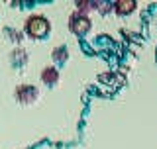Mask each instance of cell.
Masks as SVG:
<instances>
[{
    "mask_svg": "<svg viewBox=\"0 0 157 149\" xmlns=\"http://www.w3.org/2000/svg\"><path fill=\"white\" fill-rule=\"evenodd\" d=\"M53 59H55V61H65L67 59V49L65 47H55L53 49Z\"/></svg>",
    "mask_w": 157,
    "mask_h": 149,
    "instance_id": "obj_6",
    "label": "cell"
},
{
    "mask_svg": "<svg viewBox=\"0 0 157 149\" xmlns=\"http://www.w3.org/2000/svg\"><path fill=\"white\" fill-rule=\"evenodd\" d=\"M14 94H16V100H18V102L29 104V102H33V100L37 98V88L32 86V84H20Z\"/></svg>",
    "mask_w": 157,
    "mask_h": 149,
    "instance_id": "obj_3",
    "label": "cell"
},
{
    "mask_svg": "<svg viewBox=\"0 0 157 149\" xmlns=\"http://www.w3.org/2000/svg\"><path fill=\"white\" fill-rule=\"evenodd\" d=\"M69 28H71L73 33H77V36H85V33L90 29V18L86 16L85 12H73L71 16H69Z\"/></svg>",
    "mask_w": 157,
    "mask_h": 149,
    "instance_id": "obj_2",
    "label": "cell"
},
{
    "mask_svg": "<svg viewBox=\"0 0 157 149\" xmlns=\"http://www.w3.org/2000/svg\"><path fill=\"white\" fill-rule=\"evenodd\" d=\"M112 8H114L116 14L124 16V14H130V12L136 10V2L134 0H116V2L112 4Z\"/></svg>",
    "mask_w": 157,
    "mask_h": 149,
    "instance_id": "obj_4",
    "label": "cell"
},
{
    "mask_svg": "<svg viewBox=\"0 0 157 149\" xmlns=\"http://www.w3.org/2000/svg\"><path fill=\"white\" fill-rule=\"evenodd\" d=\"M49 29H51V26H49V20L45 16L36 14V16H29L26 20V33L29 37H33V39L45 37L49 33Z\"/></svg>",
    "mask_w": 157,
    "mask_h": 149,
    "instance_id": "obj_1",
    "label": "cell"
},
{
    "mask_svg": "<svg viewBox=\"0 0 157 149\" xmlns=\"http://www.w3.org/2000/svg\"><path fill=\"white\" fill-rule=\"evenodd\" d=\"M57 81H59V71L55 67H45L41 71V82L43 84H49V86H51V84H57Z\"/></svg>",
    "mask_w": 157,
    "mask_h": 149,
    "instance_id": "obj_5",
    "label": "cell"
}]
</instances>
